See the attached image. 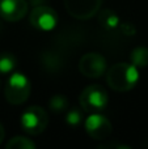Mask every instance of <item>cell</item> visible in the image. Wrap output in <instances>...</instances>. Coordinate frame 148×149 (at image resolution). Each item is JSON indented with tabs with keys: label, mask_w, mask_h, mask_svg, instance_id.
I'll list each match as a JSON object with an SVG mask.
<instances>
[{
	"label": "cell",
	"mask_w": 148,
	"mask_h": 149,
	"mask_svg": "<svg viewBox=\"0 0 148 149\" xmlns=\"http://www.w3.org/2000/svg\"><path fill=\"white\" fill-rule=\"evenodd\" d=\"M106 81L113 90H131L139 81V68L128 63H117L108 70Z\"/></svg>",
	"instance_id": "obj_1"
},
{
	"label": "cell",
	"mask_w": 148,
	"mask_h": 149,
	"mask_svg": "<svg viewBox=\"0 0 148 149\" xmlns=\"http://www.w3.org/2000/svg\"><path fill=\"white\" fill-rule=\"evenodd\" d=\"M30 81L22 73H13L9 76L4 88V95L12 105H21L30 94Z\"/></svg>",
	"instance_id": "obj_2"
},
{
	"label": "cell",
	"mask_w": 148,
	"mask_h": 149,
	"mask_svg": "<svg viewBox=\"0 0 148 149\" xmlns=\"http://www.w3.org/2000/svg\"><path fill=\"white\" fill-rule=\"evenodd\" d=\"M21 127L29 135L42 134L49 124V115L41 106H30L21 115Z\"/></svg>",
	"instance_id": "obj_3"
},
{
	"label": "cell",
	"mask_w": 148,
	"mask_h": 149,
	"mask_svg": "<svg viewBox=\"0 0 148 149\" xmlns=\"http://www.w3.org/2000/svg\"><path fill=\"white\" fill-rule=\"evenodd\" d=\"M80 106L87 113H100L108 105V92L101 85H89L80 94Z\"/></svg>",
	"instance_id": "obj_4"
},
{
	"label": "cell",
	"mask_w": 148,
	"mask_h": 149,
	"mask_svg": "<svg viewBox=\"0 0 148 149\" xmlns=\"http://www.w3.org/2000/svg\"><path fill=\"white\" fill-rule=\"evenodd\" d=\"M102 0H64V7L72 17L88 20L98 12Z\"/></svg>",
	"instance_id": "obj_5"
},
{
	"label": "cell",
	"mask_w": 148,
	"mask_h": 149,
	"mask_svg": "<svg viewBox=\"0 0 148 149\" xmlns=\"http://www.w3.org/2000/svg\"><path fill=\"white\" fill-rule=\"evenodd\" d=\"M79 70L89 79H98L106 72V60L98 52H88L79 62Z\"/></svg>",
	"instance_id": "obj_6"
},
{
	"label": "cell",
	"mask_w": 148,
	"mask_h": 149,
	"mask_svg": "<svg viewBox=\"0 0 148 149\" xmlns=\"http://www.w3.org/2000/svg\"><path fill=\"white\" fill-rule=\"evenodd\" d=\"M85 131L94 140H106L112 134V123L106 116L98 113H92L85 119Z\"/></svg>",
	"instance_id": "obj_7"
},
{
	"label": "cell",
	"mask_w": 148,
	"mask_h": 149,
	"mask_svg": "<svg viewBox=\"0 0 148 149\" xmlns=\"http://www.w3.org/2000/svg\"><path fill=\"white\" fill-rule=\"evenodd\" d=\"M30 24L36 29L42 31H50L57 26L58 16L54 9L46 5H38L30 12L29 16Z\"/></svg>",
	"instance_id": "obj_8"
},
{
	"label": "cell",
	"mask_w": 148,
	"mask_h": 149,
	"mask_svg": "<svg viewBox=\"0 0 148 149\" xmlns=\"http://www.w3.org/2000/svg\"><path fill=\"white\" fill-rule=\"evenodd\" d=\"M28 13L26 0H0V16L5 21L16 22Z\"/></svg>",
	"instance_id": "obj_9"
},
{
	"label": "cell",
	"mask_w": 148,
	"mask_h": 149,
	"mask_svg": "<svg viewBox=\"0 0 148 149\" xmlns=\"http://www.w3.org/2000/svg\"><path fill=\"white\" fill-rule=\"evenodd\" d=\"M98 22L106 30H115L119 26V17L112 9H104L98 13Z\"/></svg>",
	"instance_id": "obj_10"
},
{
	"label": "cell",
	"mask_w": 148,
	"mask_h": 149,
	"mask_svg": "<svg viewBox=\"0 0 148 149\" xmlns=\"http://www.w3.org/2000/svg\"><path fill=\"white\" fill-rule=\"evenodd\" d=\"M131 64L136 68H146L148 65V49L146 47H136L130 55Z\"/></svg>",
	"instance_id": "obj_11"
},
{
	"label": "cell",
	"mask_w": 148,
	"mask_h": 149,
	"mask_svg": "<svg viewBox=\"0 0 148 149\" xmlns=\"http://www.w3.org/2000/svg\"><path fill=\"white\" fill-rule=\"evenodd\" d=\"M16 67V59L12 54L3 52L0 54V74L10 73Z\"/></svg>",
	"instance_id": "obj_12"
},
{
	"label": "cell",
	"mask_w": 148,
	"mask_h": 149,
	"mask_svg": "<svg viewBox=\"0 0 148 149\" xmlns=\"http://www.w3.org/2000/svg\"><path fill=\"white\" fill-rule=\"evenodd\" d=\"M7 148L8 149H34L36 144L30 139H28V137L16 136L7 143Z\"/></svg>",
	"instance_id": "obj_13"
},
{
	"label": "cell",
	"mask_w": 148,
	"mask_h": 149,
	"mask_svg": "<svg viewBox=\"0 0 148 149\" xmlns=\"http://www.w3.org/2000/svg\"><path fill=\"white\" fill-rule=\"evenodd\" d=\"M67 106H68V101L64 95L58 94L51 97V100H50V107H51L52 111L62 113V111H64L67 109Z\"/></svg>",
	"instance_id": "obj_14"
},
{
	"label": "cell",
	"mask_w": 148,
	"mask_h": 149,
	"mask_svg": "<svg viewBox=\"0 0 148 149\" xmlns=\"http://www.w3.org/2000/svg\"><path fill=\"white\" fill-rule=\"evenodd\" d=\"M81 119H83V115H81V113L77 109H71L67 113V115H66V122H67V124L68 126H72V127L79 126Z\"/></svg>",
	"instance_id": "obj_15"
},
{
	"label": "cell",
	"mask_w": 148,
	"mask_h": 149,
	"mask_svg": "<svg viewBox=\"0 0 148 149\" xmlns=\"http://www.w3.org/2000/svg\"><path fill=\"white\" fill-rule=\"evenodd\" d=\"M119 28H121V31H122L123 34H126V36H133V34L135 33L134 26L130 25V24H122Z\"/></svg>",
	"instance_id": "obj_16"
},
{
	"label": "cell",
	"mask_w": 148,
	"mask_h": 149,
	"mask_svg": "<svg viewBox=\"0 0 148 149\" xmlns=\"http://www.w3.org/2000/svg\"><path fill=\"white\" fill-rule=\"evenodd\" d=\"M98 148L101 149H109V148H121V149H130L128 145H123V144H115V143H112V144H101L98 145Z\"/></svg>",
	"instance_id": "obj_17"
},
{
	"label": "cell",
	"mask_w": 148,
	"mask_h": 149,
	"mask_svg": "<svg viewBox=\"0 0 148 149\" xmlns=\"http://www.w3.org/2000/svg\"><path fill=\"white\" fill-rule=\"evenodd\" d=\"M4 136H5L4 127H3V126H1V123H0V144H1V141L4 140Z\"/></svg>",
	"instance_id": "obj_18"
}]
</instances>
